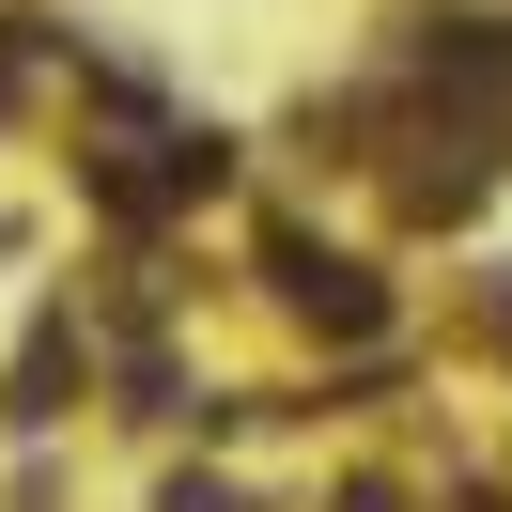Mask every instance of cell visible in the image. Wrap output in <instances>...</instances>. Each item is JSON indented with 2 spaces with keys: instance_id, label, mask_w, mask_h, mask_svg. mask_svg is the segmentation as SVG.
<instances>
[{
  "instance_id": "cell-1",
  "label": "cell",
  "mask_w": 512,
  "mask_h": 512,
  "mask_svg": "<svg viewBox=\"0 0 512 512\" xmlns=\"http://www.w3.org/2000/svg\"><path fill=\"white\" fill-rule=\"evenodd\" d=\"M63 373H78V326H32V357H16V419H63Z\"/></svg>"
}]
</instances>
